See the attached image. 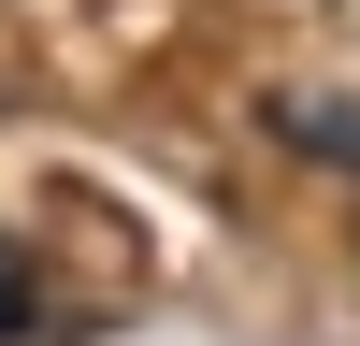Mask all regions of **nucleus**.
<instances>
[{
	"label": "nucleus",
	"instance_id": "f257e3e1",
	"mask_svg": "<svg viewBox=\"0 0 360 346\" xmlns=\"http://www.w3.org/2000/svg\"><path fill=\"white\" fill-rule=\"evenodd\" d=\"M29 303H44V288H29V260H15V245H0V346H15V332H29Z\"/></svg>",
	"mask_w": 360,
	"mask_h": 346
}]
</instances>
